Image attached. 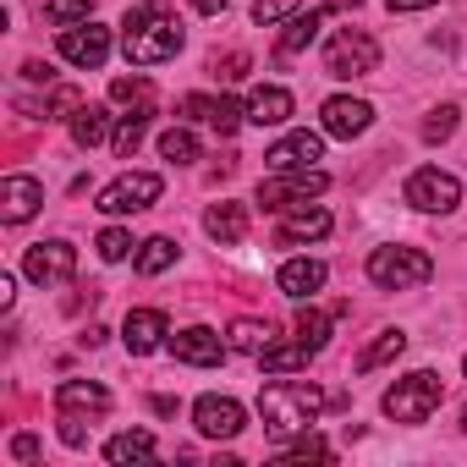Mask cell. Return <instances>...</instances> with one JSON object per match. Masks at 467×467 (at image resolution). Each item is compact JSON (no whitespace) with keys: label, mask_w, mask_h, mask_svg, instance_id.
<instances>
[{"label":"cell","mask_w":467,"mask_h":467,"mask_svg":"<svg viewBox=\"0 0 467 467\" xmlns=\"http://www.w3.org/2000/svg\"><path fill=\"white\" fill-rule=\"evenodd\" d=\"M23 275L34 281V286H67L72 275H78V248L72 243H34L28 254H23Z\"/></svg>","instance_id":"cell-9"},{"label":"cell","mask_w":467,"mask_h":467,"mask_svg":"<svg viewBox=\"0 0 467 467\" xmlns=\"http://www.w3.org/2000/svg\"><path fill=\"white\" fill-rule=\"evenodd\" d=\"M407 203L423 209V214H451L462 203V182L451 171H440V165H423V171L407 176Z\"/></svg>","instance_id":"cell-7"},{"label":"cell","mask_w":467,"mask_h":467,"mask_svg":"<svg viewBox=\"0 0 467 467\" xmlns=\"http://www.w3.org/2000/svg\"><path fill=\"white\" fill-rule=\"evenodd\" d=\"M440 396H445V379H440L434 368H418V374L396 379L379 407H385L390 423H429V412L440 407Z\"/></svg>","instance_id":"cell-3"},{"label":"cell","mask_w":467,"mask_h":467,"mask_svg":"<svg viewBox=\"0 0 467 467\" xmlns=\"http://www.w3.org/2000/svg\"><path fill=\"white\" fill-rule=\"evenodd\" d=\"M209 110H214L209 94H187V99H182V116H187V121H209Z\"/></svg>","instance_id":"cell-39"},{"label":"cell","mask_w":467,"mask_h":467,"mask_svg":"<svg viewBox=\"0 0 467 467\" xmlns=\"http://www.w3.org/2000/svg\"><path fill=\"white\" fill-rule=\"evenodd\" d=\"M456 116H462L456 105H440V110H429V121H423V138H429V143H445V138L456 132Z\"/></svg>","instance_id":"cell-36"},{"label":"cell","mask_w":467,"mask_h":467,"mask_svg":"<svg viewBox=\"0 0 467 467\" xmlns=\"http://www.w3.org/2000/svg\"><path fill=\"white\" fill-rule=\"evenodd\" d=\"M325 72L341 78V83L368 78V72H379V45H374L363 28H341V34L325 45Z\"/></svg>","instance_id":"cell-5"},{"label":"cell","mask_w":467,"mask_h":467,"mask_svg":"<svg viewBox=\"0 0 467 467\" xmlns=\"http://www.w3.org/2000/svg\"><path fill=\"white\" fill-rule=\"evenodd\" d=\"M303 12V0H254V23L270 28V23H292Z\"/></svg>","instance_id":"cell-34"},{"label":"cell","mask_w":467,"mask_h":467,"mask_svg":"<svg viewBox=\"0 0 467 467\" xmlns=\"http://www.w3.org/2000/svg\"><path fill=\"white\" fill-rule=\"evenodd\" d=\"M214 72H220L225 83H243V78H248V56H243V50H237V56H225V61H214Z\"/></svg>","instance_id":"cell-38"},{"label":"cell","mask_w":467,"mask_h":467,"mask_svg":"<svg viewBox=\"0 0 467 467\" xmlns=\"http://www.w3.org/2000/svg\"><path fill=\"white\" fill-rule=\"evenodd\" d=\"M203 231H209L220 248H237V243L248 237V209H243V203H214V209L203 214Z\"/></svg>","instance_id":"cell-21"},{"label":"cell","mask_w":467,"mask_h":467,"mask_svg":"<svg viewBox=\"0 0 467 467\" xmlns=\"http://www.w3.org/2000/svg\"><path fill=\"white\" fill-rule=\"evenodd\" d=\"M385 6H390V12H429L434 0H385Z\"/></svg>","instance_id":"cell-41"},{"label":"cell","mask_w":467,"mask_h":467,"mask_svg":"<svg viewBox=\"0 0 467 467\" xmlns=\"http://www.w3.org/2000/svg\"><path fill=\"white\" fill-rule=\"evenodd\" d=\"M292 110H297V105H292V94H286L281 83H259V88L248 94V121H254V127H286Z\"/></svg>","instance_id":"cell-18"},{"label":"cell","mask_w":467,"mask_h":467,"mask_svg":"<svg viewBox=\"0 0 467 467\" xmlns=\"http://www.w3.org/2000/svg\"><path fill=\"white\" fill-rule=\"evenodd\" d=\"M319 28H325V12H297V17L281 28V56H303V50L319 39Z\"/></svg>","instance_id":"cell-26"},{"label":"cell","mask_w":467,"mask_h":467,"mask_svg":"<svg viewBox=\"0 0 467 467\" xmlns=\"http://www.w3.org/2000/svg\"><path fill=\"white\" fill-rule=\"evenodd\" d=\"M363 0H330V12H358Z\"/></svg>","instance_id":"cell-44"},{"label":"cell","mask_w":467,"mask_h":467,"mask_svg":"<svg viewBox=\"0 0 467 467\" xmlns=\"http://www.w3.org/2000/svg\"><path fill=\"white\" fill-rule=\"evenodd\" d=\"M154 451H160V445H154L149 429H127V434H116V440L105 445V462H116V467H121V462H154Z\"/></svg>","instance_id":"cell-25"},{"label":"cell","mask_w":467,"mask_h":467,"mask_svg":"<svg viewBox=\"0 0 467 467\" xmlns=\"http://www.w3.org/2000/svg\"><path fill=\"white\" fill-rule=\"evenodd\" d=\"M225 336H231V352H248V358H259L270 347V325H259V319H237Z\"/></svg>","instance_id":"cell-29"},{"label":"cell","mask_w":467,"mask_h":467,"mask_svg":"<svg viewBox=\"0 0 467 467\" xmlns=\"http://www.w3.org/2000/svg\"><path fill=\"white\" fill-rule=\"evenodd\" d=\"M56 407L61 412H110V390L94 379H61L56 385Z\"/></svg>","instance_id":"cell-20"},{"label":"cell","mask_w":467,"mask_h":467,"mask_svg":"<svg viewBox=\"0 0 467 467\" xmlns=\"http://www.w3.org/2000/svg\"><path fill=\"white\" fill-rule=\"evenodd\" d=\"M434 275V259L423 248H374L368 254V281L379 292H412Z\"/></svg>","instance_id":"cell-4"},{"label":"cell","mask_w":467,"mask_h":467,"mask_svg":"<svg viewBox=\"0 0 467 467\" xmlns=\"http://www.w3.org/2000/svg\"><path fill=\"white\" fill-rule=\"evenodd\" d=\"M182 23L160 6V0H143V6H132L127 12V23H121V56L132 61V67H160V61H176V50H182Z\"/></svg>","instance_id":"cell-1"},{"label":"cell","mask_w":467,"mask_h":467,"mask_svg":"<svg viewBox=\"0 0 467 467\" xmlns=\"http://www.w3.org/2000/svg\"><path fill=\"white\" fill-rule=\"evenodd\" d=\"M160 160H171V165H192V160H198V138H192L187 127L160 132Z\"/></svg>","instance_id":"cell-30"},{"label":"cell","mask_w":467,"mask_h":467,"mask_svg":"<svg viewBox=\"0 0 467 467\" xmlns=\"http://www.w3.org/2000/svg\"><path fill=\"white\" fill-rule=\"evenodd\" d=\"M330 237V214L319 203H303V209H286L281 231H275V248H297V243H319Z\"/></svg>","instance_id":"cell-17"},{"label":"cell","mask_w":467,"mask_h":467,"mask_svg":"<svg viewBox=\"0 0 467 467\" xmlns=\"http://www.w3.org/2000/svg\"><path fill=\"white\" fill-rule=\"evenodd\" d=\"M94 248H99V259H105V265H121V259L132 254V231H121V225H105Z\"/></svg>","instance_id":"cell-33"},{"label":"cell","mask_w":467,"mask_h":467,"mask_svg":"<svg viewBox=\"0 0 467 467\" xmlns=\"http://www.w3.org/2000/svg\"><path fill=\"white\" fill-rule=\"evenodd\" d=\"M297 341L319 358V352L330 347V314H325V308H314V303H308V308H297Z\"/></svg>","instance_id":"cell-27"},{"label":"cell","mask_w":467,"mask_h":467,"mask_svg":"<svg viewBox=\"0 0 467 467\" xmlns=\"http://www.w3.org/2000/svg\"><path fill=\"white\" fill-rule=\"evenodd\" d=\"M231 6V0H192V12H203V17H220Z\"/></svg>","instance_id":"cell-42"},{"label":"cell","mask_w":467,"mask_h":467,"mask_svg":"<svg viewBox=\"0 0 467 467\" xmlns=\"http://www.w3.org/2000/svg\"><path fill=\"white\" fill-rule=\"evenodd\" d=\"M407 352V336L401 330H379L363 352H358V374H374V368H385V363H396Z\"/></svg>","instance_id":"cell-24"},{"label":"cell","mask_w":467,"mask_h":467,"mask_svg":"<svg viewBox=\"0 0 467 467\" xmlns=\"http://www.w3.org/2000/svg\"><path fill=\"white\" fill-rule=\"evenodd\" d=\"M325 281H330V270H325L319 259H286V265H281V275H275V286H281L286 297H297V303H303V297H314Z\"/></svg>","instance_id":"cell-19"},{"label":"cell","mask_w":467,"mask_h":467,"mask_svg":"<svg viewBox=\"0 0 467 467\" xmlns=\"http://www.w3.org/2000/svg\"><path fill=\"white\" fill-rule=\"evenodd\" d=\"M462 429H467V412H462Z\"/></svg>","instance_id":"cell-45"},{"label":"cell","mask_w":467,"mask_h":467,"mask_svg":"<svg viewBox=\"0 0 467 467\" xmlns=\"http://www.w3.org/2000/svg\"><path fill=\"white\" fill-rule=\"evenodd\" d=\"M110 99H116V105H132V99H149V83H143V78H116V83H110Z\"/></svg>","instance_id":"cell-37"},{"label":"cell","mask_w":467,"mask_h":467,"mask_svg":"<svg viewBox=\"0 0 467 467\" xmlns=\"http://www.w3.org/2000/svg\"><path fill=\"white\" fill-rule=\"evenodd\" d=\"M165 336H171V325H165V314H160V308H132V314H127V325H121V341H127V352H132V358L160 352V347H165Z\"/></svg>","instance_id":"cell-16"},{"label":"cell","mask_w":467,"mask_h":467,"mask_svg":"<svg viewBox=\"0 0 467 467\" xmlns=\"http://www.w3.org/2000/svg\"><path fill=\"white\" fill-rule=\"evenodd\" d=\"M149 407H154V412H160V418H171V412H176V396H154V401H149Z\"/></svg>","instance_id":"cell-43"},{"label":"cell","mask_w":467,"mask_h":467,"mask_svg":"<svg viewBox=\"0 0 467 467\" xmlns=\"http://www.w3.org/2000/svg\"><path fill=\"white\" fill-rule=\"evenodd\" d=\"M325 401H330V396H325L319 385H308V379H275V385L259 390V412H265V429H270L275 440L308 434L314 418L325 412Z\"/></svg>","instance_id":"cell-2"},{"label":"cell","mask_w":467,"mask_h":467,"mask_svg":"<svg viewBox=\"0 0 467 467\" xmlns=\"http://www.w3.org/2000/svg\"><path fill=\"white\" fill-rule=\"evenodd\" d=\"M105 132H110V110H105V105H78V110H72V143H78V149L105 143Z\"/></svg>","instance_id":"cell-23"},{"label":"cell","mask_w":467,"mask_h":467,"mask_svg":"<svg viewBox=\"0 0 467 467\" xmlns=\"http://www.w3.org/2000/svg\"><path fill=\"white\" fill-rule=\"evenodd\" d=\"M165 347H171L176 363H192V368H214V363L231 352V341H220L209 325H187V330H176Z\"/></svg>","instance_id":"cell-13"},{"label":"cell","mask_w":467,"mask_h":467,"mask_svg":"<svg viewBox=\"0 0 467 467\" xmlns=\"http://www.w3.org/2000/svg\"><path fill=\"white\" fill-rule=\"evenodd\" d=\"M243 121H248V105H237L231 94H220V99H214V110H209V127H214L220 138H231V132H237Z\"/></svg>","instance_id":"cell-31"},{"label":"cell","mask_w":467,"mask_h":467,"mask_svg":"<svg viewBox=\"0 0 467 467\" xmlns=\"http://www.w3.org/2000/svg\"><path fill=\"white\" fill-rule=\"evenodd\" d=\"M171 265H176V243H171V237L138 243V275H165Z\"/></svg>","instance_id":"cell-28"},{"label":"cell","mask_w":467,"mask_h":467,"mask_svg":"<svg viewBox=\"0 0 467 467\" xmlns=\"http://www.w3.org/2000/svg\"><path fill=\"white\" fill-rule=\"evenodd\" d=\"M265 160H270V171H314L325 160V138L319 132H286Z\"/></svg>","instance_id":"cell-15"},{"label":"cell","mask_w":467,"mask_h":467,"mask_svg":"<svg viewBox=\"0 0 467 467\" xmlns=\"http://www.w3.org/2000/svg\"><path fill=\"white\" fill-rule=\"evenodd\" d=\"M39 203H45V187H39L34 176L12 171L6 182H0V220H6V225H23V220H34V214H39Z\"/></svg>","instance_id":"cell-14"},{"label":"cell","mask_w":467,"mask_h":467,"mask_svg":"<svg viewBox=\"0 0 467 467\" xmlns=\"http://www.w3.org/2000/svg\"><path fill=\"white\" fill-rule=\"evenodd\" d=\"M149 121H154V105H149V99H143L132 116H121V121H116V138H110L116 160H132V154H138V143L149 138Z\"/></svg>","instance_id":"cell-22"},{"label":"cell","mask_w":467,"mask_h":467,"mask_svg":"<svg viewBox=\"0 0 467 467\" xmlns=\"http://www.w3.org/2000/svg\"><path fill=\"white\" fill-rule=\"evenodd\" d=\"M330 187V176L314 165V171H270L265 182H259V203L265 209H275V214H286V209H303L308 198H319Z\"/></svg>","instance_id":"cell-6"},{"label":"cell","mask_w":467,"mask_h":467,"mask_svg":"<svg viewBox=\"0 0 467 467\" xmlns=\"http://www.w3.org/2000/svg\"><path fill=\"white\" fill-rule=\"evenodd\" d=\"M319 127H325V138H363L368 127H374V105L368 99H352V94H336V99H325V110H319Z\"/></svg>","instance_id":"cell-12"},{"label":"cell","mask_w":467,"mask_h":467,"mask_svg":"<svg viewBox=\"0 0 467 467\" xmlns=\"http://www.w3.org/2000/svg\"><path fill=\"white\" fill-rule=\"evenodd\" d=\"M462 368H467V358H462Z\"/></svg>","instance_id":"cell-46"},{"label":"cell","mask_w":467,"mask_h":467,"mask_svg":"<svg viewBox=\"0 0 467 467\" xmlns=\"http://www.w3.org/2000/svg\"><path fill=\"white\" fill-rule=\"evenodd\" d=\"M160 187H165V182H160L154 171H127V176H116V182L99 192L94 209H99V214H138V209H149V203L160 198Z\"/></svg>","instance_id":"cell-8"},{"label":"cell","mask_w":467,"mask_h":467,"mask_svg":"<svg viewBox=\"0 0 467 467\" xmlns=\"http://www.w3.org/2000/svg\"><path fill=\"white\" fill-rule=\"evenodd\" d=\"M308 456H319V462H325V456H336V451H330V440H319L314 429H308L297 445H281V462H308Z\"/></svg>","instance_id":"cell-35"},{"label":"cell","mask_w":467,"mask_h":467,"mask_svg":"<svg viewBox=\"0 0 467 467\" xmlns=\"http://www.w3.org/2000/svg\"><path fill=\"white\" fill-rule=\"evenodd\" d=\"M88 0H45V17L56 23V28H78V23H88Z\"/></svg>","instance_id":"cell-32"},{"label":"cell","mask_w":467,"mask_h":467,"mask_svg":"<svg viewBox=\"0 0 467 467\" xmlns=\"http://www.w3.org/2000/svg\"><path fill=\"white\" fill-rule=\"evenodd\" d=\"M110 28H99L94 17L88 23H78V28H61V61H72V67H83V72H99L105 61H110Z\"/></svg>","instance_id":"cell-11"},{"label":"cell","mask_w":467,"mask_h":467,"mask_svg":"<svg viewBox=\"0 0 467 467\" xmlns=\"http://www.w3.org/2000/svg\"><path fill=\"white\" fill-rule=\"evenodd\" d=\"M12 456H17V462H39V440H34V434H17V440H12Z\"/></svg>","instance_id":"cell-40"},{"label":"cell","mask_w":467,"mask_h":467,"mask_svg":"<svg viewBox=\"0 0 467 467\" xmlns=\"http://www.w3.org/2000/svg\"><path fill=\"white\" fill-rule=\"evenodd\" d=\"M192 423H198V434L203 440H237L243 429H248V412H243V401L237 396H198L192 401Z\"/></svg>","instance_id":"cell-10"}]
</instances>
